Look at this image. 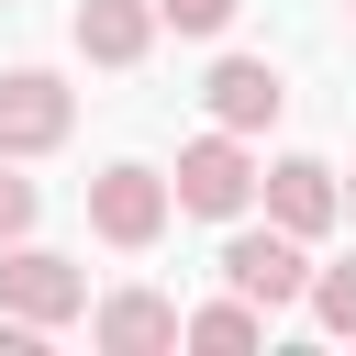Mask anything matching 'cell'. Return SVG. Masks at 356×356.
Here are the masks:
<instances>
[{
  "mask_svg": "<svg viewBox=\"0 0 356 356\" xmlns=\"http://www.w3.org/2000/svg\"><path fill=\"white\" fill-rule=\"evenodd\" d=\"M345 11H356V0H345Z\"/></svg>",
  "mask_w": 356,
  "mask_h": 356,
  "instance_id": "cell-15",
  "label": "cell"
},
{
  "mask_svg": "<svg viewBox=\"0 0 356 356\" xmlns=\"http://www.w3.org/2000/svg\"><path fill=\"white\" fill-rule=\"evenodd\" d=\"M312 323L323 334H356V256L345 267H312Z\"/></svg>",
  "mask_w": 356,
  "mask_h": 356,
  "instance_id": "cell-11",
  "label": "cell"
},
{
  "mask_svg": "<svg viewBox=\"0 0 356 356\" xmlns=\"http://www.w3.org/2000/svg\"><path fill=\"white\" fill-rule=\"evenodd\" d=\"M256 189H267V222H289L300 245H312V234H334V211H345V189H334V167H323V156H278Z\"/></svg>",
  "mask_w": 356,
  "mask_h": 356,
  "instance_id": "cell-6",
  "label": "cell"
},
{
  "mask_svg": "<svg viewBox=\"0 0 356 356\" xmlns=\"http://www.w3.org/2000/svg\"><path fill=\"white\" fill-rule=\"evenodd\" d=\"M200 100H211V122H222V134H267V122H278V100H289V78H278L267 56H222Z\"/></svg>",
  "mask_w": 356,
  "mask_h": 356,
  "instance_id": "cell-7",
  "label": "cell"
},
{
  "mask_svg": "<svg viewBox=\"0 0 356 356\" xmlns=\"http://www.w3.org/2000/svg\"><path fill=\"white\" fill-rule=\"evenodd\" d=\"M0 312H22V323H78L89 312V278L67 267V256H44V245H0Z\"/></svg>",
  "mask_w": 356,
  "mask_h": 356,
  "instance_id": "cell-3",
  "label": "cell"
},
{
  "mask_svg": "<svg viewBox=\"0 0 356 356\" xmlns=\"http://www.w3.org/2000/svg\"><path fill=\"white\" fill-rule=\"evenodd\" d=\"M256 334H267V300H245V289H234V300H211V312H189V323H178V345H256Z\"/></svg>",
  "mask_w": 356,
  "mask_h": 356,
  "instance_id": "cell-10",
  "label": "cell"
},
{
  "mask_svg": "<svg viewBox=\"0 0 356 356\" xmlns=\"http://www.w3.org/2000/svg\"><path fill=\"white\" fill-rule=\"evenodd\" d=\"M33 234V178H11V156H0V245H22Z\"/></svg>",
  "mask_w": 356,
  "mask_h": 356,
  "instance_id": "cell-13",
  "label": "cell"
},
{
  "mask_svg": "<svg viewBox=\"0 0 356 356\" xmlns=\"http://www.w3.org/2000/svg\"><path fill=\"white\" fill-rule=\"evenodd\" d=\"M222 278H234L245 300H267V312H278V300H312V256H300V234H289V222L234 234V245H222Z\"/></svg>",
  "mask_w": 356,
  "mask_h": 356,
  "instance_id": "cell-4",
  "label": "cell"
},
{
  "mask_svg": "<svg viewBox=\"0 0 356 356\" xmlns=\"http://www.w3.org/2000/svg\"><path fill=\"white\" fill-rule=\"evenodd\" d=\"M0 11H11V0H0Z\"/></svg>",
  "mask_w": 356,
  "mask_h": 356,
  "instance_id": "cell-16",
  "label": "cell"
},
{
  "mask_svg": "<svg viewBox=\"0 0 356 356\" xmlns=\"http://www.w3.org/2000/svg\"><path fill=\"white\" fill-rule=\"evenodd\" d=\"M345 211H356V189H345Z\"/></svg>",
  "mask_w": 356,
  "mask_h": 356,
  "instance_id": "cell-14",
  "label": "cell"
},
{
  "mask_svg": "<svg viewBox=\"0 0 356 356\" xmlns=\"http://www.w3.org/2000/svg\"><path fill=\"white\" fill-rule=\"evenodd\" d=\"M178 323H189V312L156 300V289H111V300L89 312V334H100L111 356H156V345H178Z\"/></svg>",
  "mask_w": 356,
  "mask_h": 356,
  "instance_id": "cell-8",
  "label": "cell"
},
{
  "mask_svg": "<svg viewBox=\"0 0 356 356\" xmlns=\"http://www.w3.org/2000/svg\"><path fill=\"white\" fill-rule=\"evenodd\" d=\"M156 22H167V33H222L234 0H156Z\"/></svg>",
  "mask_w": 356,
  "mask_h": 356,
  "instance_id": "cell-12",
  "label": "cell"
},
{
  "mask_svg": "<svg viewBox=\"0 0 356 356\" xmlns=\"http://www.w3.org/2000/svg\"><path fill=\"white\" fill-rule=\"evenodd\" d=\"M167 189H178V211L234 222V211L256 200V156H245V134H222V122H211L200 145H178V178H167Z\"/></svg>",
  "mask_w": 356,
  "mask_h": 356,
  "instance_id": "cell-2",
  "label": "cell"
},
{
  "mask_svg": "<svg viewBox=\"0 0 356 356\" xmlns=\"http://www.w3.org/2000/svg\"><path fill=\"white\" fill-rule=\"evenodd\" d=\"M156 44V0H78V56L89 67H134Z\"/></svg>",
  "mask_w": 356,
  "mask_h": 356,
  "instance_id": "cell-9",
  "label": "cell"
},
{
  "mask_svg": "<svg viewBox=\"0 0 356 356\" xmlns=\"http://www.w3.org/2000/svg\"><path fill=\"white\" fill-rule=\"evenodd\" d=\"M167 211H178V189H167L156 167H100V178H89V234L122 245V256H145V245L167 234Z\"/></svg>",
  "mask_w": 356,
  "mask_h": 356,
  "instance_id": "cell-1",
  "label": "cell"
},
{
  "mask_svg": "<svg viewBox=\"0 0 356 356\" xmlns=\"http://www.w3.org/2000/svg\"><path fill=\"white\" fill-rule=\"evenodd\" d=\"M67 122H78L67 78H44V67L0 78V156H44V145H67Z\"/></svg>",
  "mask_w": 356,
  "mask_h": 356,
  "instance_id": "cell-5",
  "label": "cell"
}]
</instances>
